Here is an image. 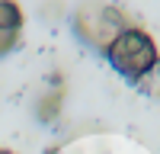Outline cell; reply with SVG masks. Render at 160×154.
<instances>
[{
  "label": "cell",
  "mask_w": 160,
  "mask_h": 154,
  "mask_svg": "<svg viewBox=\"0 0 160 154\" xmlns=\"http://www.w3.org/2000/svg\"><path fill=\"white\" fill-rule=\"evenodd\" d=\"M106 55H109V64L122 77H128V80H141V77H148L157 68V61H160L154 38L148 32H141V29H125L109 45Z\"/></svg>",
  "instance_id": "cell-1"
},
{
  "label": "cell",
  "mask_w": 160,
  "mask_h": 154,
  "mask_svg": "<svg viewBox=\"0 0 160 154\" xmlns=\"http://www.w3.org/2000/svg\"><path fill=\"white\" fill-rule=\"evenodd\" d=\"M74 26H77V35L99 51H109V45L128 29L125 16L109 3H83L74 13Z\"/></svg>",
  "instance_id": "cell-2"
},
{
  "label": "cell",
  "mask_w": 160,
  "mask_h": 154,
  "mask_svg": "<svg viewBox=\"0 0 160 154\" xmlns=\"http://www.w3.org/2000/svg\"><path fill=\"white\" fill-rule=\"evenodd\" d=\"M0 29H7V32L22 29V13L13 0H0Z\"/></svg>",
  "instance_id": "cell-3"
},
{
  "label": "cell",
  "mask_w": 160,
  "mask_h": 154,
  "mask_svg": "<svg viewBox=\"0 0 160 154\" xmlns=\"http://www.w3.org/2000/svg\"><path fill=\"white\" fill-rule=\"evenodd\" d=\"M58 103H61V93H51V96H45L42 103H38V116H42V119H51V116L58 112Z\"/></svg>",
  "instance_id": "cell-4"
},
{
  "label": "cell",
  "mask_w": 160,
  "mask_h": 154,
  "mask_svg": "<svg viewBox=\"0 0 160 154\" xmlns=\"http://www.w3.org/2000/svg\"><path fill=\"white\" fill-rule=\"evenodd\" d=\"M16 42H19V32H7V29H0V58H3Z\"/></svg>",
  "instance_id": "cell-5"
},
{
  "label": "cell",
  "mask_w": 160,
  "mask_h": 154,
  "mask_svg": "<svg viewBox=\"0 0 160 154\" xmlns=\"http://www.w3.org/2000/svg\"><path fill=\"white\" fill-rule=\"evenodd\" d=\"M0 154H13V151H3V148H0Z\"/></svg>",
  "instance_id": "cell-6"
}]
</instances>
